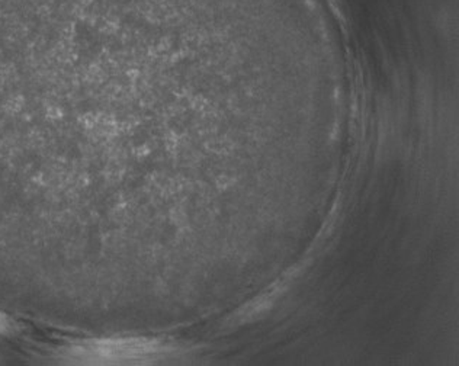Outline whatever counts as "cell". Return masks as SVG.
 Instances as JSON below:
<instances>
[{"label":"cell","instance_id":"6da1fadb","mask_svg":"<svg viewBox=\"0 0 459 366\" xmlns=\"http://www.w3.org/2000/svg\"><path fill=\"white\" fill-rule=\"evenodd\" d=\"M146 349L143 344L128 340H92L77 347V359L89 363H111L135 358V353Z\"/></svg>","mask_w":459,"mask_h":366}]
</instances>
